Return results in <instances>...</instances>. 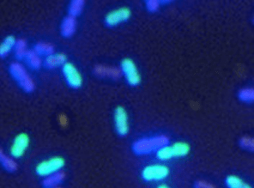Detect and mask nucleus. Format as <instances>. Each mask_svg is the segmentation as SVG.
Returning a JSON list of instances; mask_svg holds the SVG:
<instances>
[{
    "label": "nucleus",
    "instance_id": "19",
    "mask_svg": "<svg viewBox=\"0 0 254 188\" xmlns=\"http://www.w3.org/2000/svg\"><path fill=\"white\" fill-rule=\"evenodd\" d=\"M28 44L25 40L23 39H17L16 46L14 48V56L17 61H24L26 54L28 52Z\"/></svg>",
    "mask_w": 254,
    "mask_h": 188
},
{
    "label": "nucleus",
    "instance_id": "1",
    "mask_svg": "<svg viewBox=\"0 0 254 188\" xmlns=\"http://www.w3.org/2000/svg\"><path fill=\"white\" fill-rule=\"evenodd\" d=\"M169 144H170L169 137L165 135H158L137 139L131 145V150L136 156H147L156 153L159 150Z\"/></svg>",
    "mask_w": 254,
    "mask_h": 188
},
{
    "label": "nucleus",
    "instance_id": "21",
    "mask_svg": "<svg viewBox=\"0 0 254 188\" xmlns=\"http://www.w3.org/2000/svg\"><path fill=\"white\" fill-rule=\"evenodd\" d=\"M0 163H1L2 168L7 173H10V174L16 172L17 169H18L16 162L12 158H10V156L3 154V151L0 152Z\"/></svg>",
    "mask_w": 254,
    "mask_h": 188
},
{
    "label": "nucleus",
    "instance_id": "18",
    "mask_svg": "<svg viewBox=\"0 0 254 188\" xmlns=\"http://www.w3.org/2000/svg\"><path fill=\"white\" fill-rule=\"evenodd\" d=\"M86 0H70L68 5V15L73 16L75 18L82 15L84 7H85Z\"/></svg>",
    "mask_w": 254,
    "mask_h": 188
},
{
    "label": "nucleus",
    "instance_id": "5",
    "mask_svg": "<svg viewBox=\"0 0 254 188\" xmlns=\"http://www.w3.org/2000/svg\"><path fill=\"white\" fill-rule=\"evenodd\" d=\"M132 15L129 7L123 6L111 10L104 17V25L108 29H113L117 26L126 23L130 19Z\"/></svg>",
    "mask_w": 254,
    "mask_h": 188
},
{
    "label": "nucleus",
    "instance_id": "27",
    "mask_svg": "<svg viewBox=\"0 0 254 188\" xmlns=\"http://www.w3.org/2000/svg\"><path fill=\"white\" fill-rule=\"evenodd\" d=\"M158 188H169V187L167 185H164V184H162V185L159 186Z\"/></svg>",
    "mask_w": 254,
    "mask_h": 188
},
{
    "label": "nucleus",
    "instance_id": "12",
    "mask_svg": "<svg viewBox=\"0 0 254 188\" xmlns=\"http://www.w3.org/2000/svg\"><path fill=\"white\" fill-rule=\"evenodd\" d=\"M67 62H68V59L64 54L54 53V55L45 58L43 61V67L46 70H55L60 67H63L64 64H66Z\"/></svg>",
    "mask_w": 254,
    "mask_h": 188
},
{
    "label": "nucleus",
    "instance_id": "13",
    "mask_svg": "<svg viewBox=\"0 0 254 188\" xmlns=\"http://www.w3.org/2000/svg\"><path fill=\"white\" fill-rule=\"evenodd\" d=\"M77 28L76 18L73 16H64L61 23V35L63 38L70 39L75 35Z\"/></svg>",
    "mask_w": 254,
    "mask_h": 188
},
{
    "label": "nucleus",
    "instance_id": "25",
    "mask_svg": "<svg viewBox=\"0 0 254 188\" xmlns=\"http://www.w3.org/2000/svg\"><path fill=\"white\" fill-rule=\"evenodd\" d=\"M193 187L195 188H214V186L212 184H210L209 182H205V181H196L194 182Z\"/></svg>",
    "mask_w": 254,
    "mask_h": 188
},
{
    "label": "nucleus",
    "instance_id": "22",
    "mask_svg": "<svg viewBox=\"0 0 254 188\" xmlns=\"http://www.w3.org/2000/svg\"><path fill=\"white\" fill-rule=\"evenodd\" d=\"M225 186L229 188H250V185L237 176H228L225 178Z\"/></svg>",
    "mask_w": 254,
    "mask_h": 188
},
{
    "label": "nucleus",
    "instance_id": "9",
    "mask_svg": "<svg viewBox=\"0 0 254 188\" xmlns=\"http://www.w3.org/2000/svg\"><path fill=\"white\" fill-rule=\"evenodd\" d=\"M114 125L115 132L120 137H125L129 134V118L124 107L118 106L114 111Z\"/></svg>",
    "mask_w": 254,
    "mask_h": 188
},
{
    "label": "nucleus",
    "instance_id": "11",
    "mask_svg": "<svg viewBox=\"0 0 254 188\" xmlns=\"http://www.w3.org/2000/svg\"><path fill=\"white\" fill-rule=\"evenodd\" d=\"M92 73L99 79H108L112 81H118L121 79V77H123L121 69L117 67L107 66L103 64L95 65L93 68Z\"/></svg>",
    "mask_w": 254,
    "mask_h": 188
},
{
    "label": "nucleus",
    "instance_id": "24",
    "mask_svg": "<svg viewBox=\"0 0 254 188\" xmlns=\"http://www.w3.org/2000/svg\"><path fill=\"white\" fill-rule=\"evenodd\" d=\"M145 3V8L148 12L150 14H155L158 12L161 7V0H144Z\"/></svg>",
    "mask_w": 254,
    "mask_h": 188
},
{
    "label": "nucleus",
    "instance_id": "8",
    "mask_svg": "<svg viewBox=\"0 0 254 188\" xmlns=\"http://www.w3.org/2000/svg\"><path fill=\"white\" fill-rule=\"evenodd\" d=\"M170 174L168 167L162 164H151L145 167L141 172V177L145 182H161Z\"/></svg>",
    "mask_w": 254,
    "mask_h": 188
},
{
    "label": "nucleus",
    "instance_id": "4",
    "mask_svg": "<svg viewBox=\"0 0 254 188\" xmlns=\"http://www.w3.org/2000/svg\"><path fill=\"white\" fill-rule=\"evenodd\" d=\"M122 76L126 80V83L131 87L137 88L142 83V77L139 70L137 69V64L130 58H124L121 61V66Z\"/></svg>",
    "mask_w": 254,
    "mask_h": 188
},
{
    "label": "nucleus",
    "instance_id": "14",
    "mask_svg": "<svg viewBox=\"0 0 254 188\" xmlns=\"http://www.w3.org/2000/svg\"><path fill=\"white\" fill-rule=\"evenodd\" d=\"M42 181V187L45 188H56L63 184L65 180V175L63 172L58 171L50 176L44 177Z\"/></svg>",
    "mask_w": 254,
    "mask_h": 188
},
{
    "label": "nucleus",
    "instance_id": "28",
    "mask_svg": "<svg viewBox=\"0 0 254 188\" xmlns=\"http://www.w3.org/2000/svg\"><path fill=\"white\" fill-rule=\"evenodd\" d=\"M252 22H253V24H254V18H253V19H252Z\"/></svg>",
    "mask_w": 254,
    "mask_h": 188
},
{
    "label": "nucleus",
    "instance_id": "23",
    "mask_svg": "<svg viewBox=\"0 0 254 188\" xmlns=\"http://www.w3.org/2000/svg\"><path fill=\"white\" fill-rule=\"evenodd\" d=\"M239 146L248 152L254 153V137L243 136L238 141Z\"/></svg>",
    "mask_w": 254,
    "mask_h": 188
},
{
    "label": "nucleus",
    "instance_id": "26",
    "mask_svg": "<svg viewBox=\"0 0 254 188\" xmlns=\"http://www.w3.org/2000/svg\"><path fill=\"white\" fill-rule=\"evenodd\" d=\"M174 1H175V0H161V4H162V5H167V4L173 3Z\"/></svg>",
    "mask_w": 254,
    "mask_h": 188
},
{
    "label": "nucleus",
    "instance_id": "3",
    "mask_svg": "<svg viewBox=\"0 0 254 188\" xmlns=\"http://www.w3.org/2000/svg\"><path fill=\"white\" fill-rule=\"evenodd\" d=\"M190 151V144L187 142H176L167 145L156 152V157L161 161H169L174 158H181L188 156Z\"/></svg>",
    "mask_w": 254,
    "mask_h": 188
},
{
    "label": "nucleus",
    "instance_id": "16",
    "mask_svg": "<svg viewBox=\"0 0 254 188\" xmlns=\"http://www.w3.org/2000/svg\"><path fill=\"white\" fill-rule=\"evenodd\" d=\"M16 43V39L14 35H7L0 44V58L5 59L8 57L11 51L14 50Z\"/></svg>",
    "mask_w": 254,
    "mask_h": 188
},
{
    "label": "nucleus",
    "instance_id": "6",
    "mask_svg": "<svg viewBox=\"0 0 254 188\" xmlns=\"http://www.w3.org/2000/svg\"><path fill=\"white\" fill-rule=\"evenodd\" d=\"M65 165V160L62 156H54L42 161L35 167V173L40 177H46L54 173L61 171Z\"/></svg>",
    "mask_w": 254,
    "mask_h": 188
},
{
    "label": "nucleus",
    "instance_id": "10",
    "mask_svg": "<svg viewBox=\"0 0 254 188\" xmlns=\"http://www.w3.org/2000/svg\"><path fill=\"white\" fill-rule=\"evenodd\" d=\"M29 143H30V138L28 134L25 132H21L18 135H16L13 140L12 145L10 147V156L16 159L21 158L22 156H24L26 150L29 148Z\"/></svg>",
    "mask_w": 254,
    "mask_h": 188
},
{
    "label": "nucleus",
    "instance_id": "15",
    "mask_svg": "<svg viewBox=\"0 0 254 188\" xmlns=\"http://www.w3.org/2000/svg\"><path fill=\"white\" fill-rule=\"evenodd\" d=\"M24 62L32 70H39L43 66V61L41 60V56H39L33 49H29L27 52Z\"/></svg>",
    "mask_w": 254,
    "mask_h": 188
},
{
    "label": "nucleus",
    "instance_id": "7",
    "mask_svg": "<svg viewBox=\"0 0 254 188\" xmlns=\"http://www.w3.org/2000/svg\"><path fill=\"white\" fill-rule=\"evenodd\" d=\"M61 68L64 79L65 81L67 86L74 90H77L83 87V77L79 70H77V68L72 63L67 62Z\"/></svg>",
    "mask_w": 254,
    "mask_h": 188
},
{
    "label": "nucleus",
    "instance_id": "2",
    "mask_svg": "<svg viewBox=\"0 0 254 188\" xmlns=\"http://www.w3.org/2000/svg\"><path fill=\"white\" fill-rule=\"evenodd\" d=\"M9 73L20 89L26 94H32L35 90V84L27 72L24 66L19 62H13L9 65Z\"/></svg>",
    "mask_w": 254,
    "mask_h": 188
},
{
    "label": "nucleus",
    "instance_id": "17",
    "mask_svg": "<svg viewBox=\"0 0 254 188\" xmlns=\"http://www.w3.org/2000/svg\"><path fill=\"white\" fill-rule=\"evenodd\" d=\"M33 50L41 57L47 58L55 53V48L53 45L48 42H40L35 43Z\"/></svg>",
    "mask_w": 254,
    "mask_h": 188
},
{
    "label": "nucleus",
    "instance_id": "20",
    "mask_svg": "<svg viewBox=\"0 0 254 188\" xmlns=\"http://www.w3.org/2000/svg\"><path fill=\"white\" fill-rule=\"evenodd\" d=\"M237 98L245 104H253L254 103V88L246 87L240 89L237 93Z\"/></svg>",
    "mask_w": 254,
    "mask_h": 188
}]
</instances>
